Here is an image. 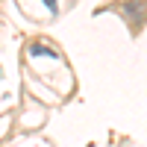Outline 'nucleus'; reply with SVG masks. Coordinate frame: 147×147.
<instances>
[{
	"label": "nucleus",
	"instance_id": "1",
	"mask_svg": "<svg viewBox=\"0 0 147 147\" xmlns=\"http://www.w3.org/2000/svg\"><path fill=\"white\" fill-rule=\"evenodd\" d=\"M121 12H127V15L132 18V30H138L141 15H147V3L144 0H127V3H121Z\"/></svg>",
	"mask_w": 147,
	"mask_h": 147
},
{
	"label": "nucleus",
	"instance_id": "2",
	"mask_svg": "<svg viewBox=\"0 0 147 147\" xmlns=\"http://www.w3.org/2000/svg\"><path fill=\"white\" fill-rule=\"evenodd\" d=\"M27 53H30L32 59H35V56H47V59H56V56H59V53L53 50V47H47V44H32Z\"/></svg>",
	"mask_w": 147,
	"mask_h": 147
},
{
	"label": "nucleus",
	"instance_id": "3",
	"mask_svg": "<svg viewBox=\"0 0 147 147\" xmlns=\"http://www.w3.org/2000/svg\"><path fill=\"white\" fill-rule=\"evenodd\" d=\"M44 3H47V9H50L53 15H56V9H59V0H44Z\"/></svg>",
	"mask_w": 147,
	"mask_h": 147
}]
</instances>
